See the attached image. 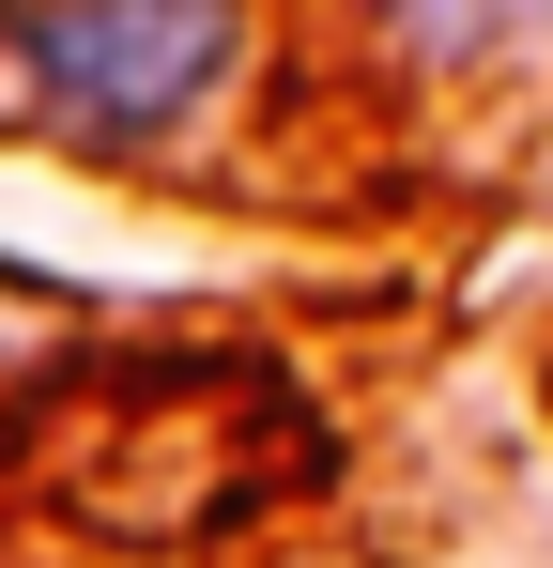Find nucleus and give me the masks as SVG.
<instances>
[{"label": "nucleus", "mask_w": 553, "mask_h": 568, "mask_svg": "<svg viewBox=\"0 0 553 568\" xmlns=\"http://www.w3.org/2000/svg\"><path fill=\"white\" fill-rule=\"evenodd\" d=\"M247 62V16L215 0H31L0 16V78L47 139H92V154H139L231 93Z\"/></svg>", "instance_id": "1"}]
</instances>
